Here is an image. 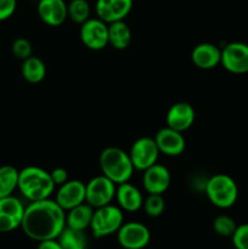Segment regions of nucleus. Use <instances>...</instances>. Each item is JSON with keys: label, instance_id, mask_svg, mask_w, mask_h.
Masks as SVG:
<instances>
[{"label": "nucleus", "instance_id": "bb28decb", "mask_svg": "<svg viewBox=\"0 0 248 249\" xmlns=\"http://www.w3.org/2000/svg\"><path fill=\"white\" fill-rule=\"evenodd\" d=\"M145 213L151 218H157L163 214L165 209V201L163 195H148L142 204Z\"/></svg>", "mask_w": 248, "mask_h": 249}, {"label": "nucleus", "instance_id": "2eb2a0df", "mask_svg": "<svg viewBox=\"0 0 248 249\" xmlns=\"http://www.w3.org/2000/svg\"><path fill=\"white\" fill-rule=\"evenodd\" d=\"M155 141L159 152L165 156H169V157H177V156L182 155L185 147H186L182 133L174 130L169 126H165V128L158 130L155 136Z\"/></svg>", "mask_w": 248, "mask_h": 249}, {"label": "nucleus", "instance_id": "a878e982", "mask_svg": "<svg viewBox=\"0 0 248 249\" xmlns=\"http://www.w3.org/2000/svg\"><path fill=\"white\" fill-rule=\"evenodd\" d=\"M236 228L237 225H236L235 220L225 214L218 215L213 220V230L221 237H231L235 232Z\"/></svg>", "mask_w": 248, "mask_h": 249}, {"label": "nucleus", "instance_id": "393cba45", "mask_svg": "<svg viewBox=\"0 0 248 249\" xmlns=\"http://www.w3.org/2000/svg\"><path fill=\"white\" fill-rule=\"evenodd\" d=\"M68 18L74 23L82 24L90 18V5L88 0H71L67 4Z\"/></svg>", "mask_w": 248, "mask_h": 249}, {"label": "nucleus", "instance_id": "2f4dec72", "mask_svg": "<svg viewBox=\"0 0 248 249\" xmlns=\"http://www.w3.org/2000/svg\"><path fill=\"white\" fill-rule=\"evenodd\" d=\"M36 249H63L57 240H48L38 242V248Z\"/></svg>", "mask_w": 248, "mask_h": 249}, {"label": "nucleus", "instance_id": "cd10ccee", "mask_svg": "<svg viewBox=\"0 0 248 249\" xmlns=\"http://www.w3.org/2000/svg\"><path fill=\"white\" fill-rule=\"evenodd\" d=\"M11 49L15 57H17L18 60H22V61L31 57L32 53H33V48H32L31 41L26 38L15 39L14 43H12Z\"/></svg>", "mask_w": 248, "mask_h": 249}, {"label": "nucleus", "instance_id": "aec40b11", "mask_svg": "<svg viewBox=\"0 0 248 249\" xmlns=\"http://www.w3.org/2000/svg\"><path fill=\"white\" fill-rule=\"evenodd\" d=\"M92 214H94V208L84 202L79 206L67 211L66 214V226L74 230L85 231L90 228L91 224Z\"/></svg>", "mask_w": 248, "mask_h": 249}, {"label": "nucleus", "instance_id": "f257e3e1", "mask_svg": "<svg viewBox=\"0 0 248 249\" xmlns=\"http://www.w3.org/2000/svg\"><path fill=\"white\" fill-rule=\"evenodd\" d=\"M21 228L31 240H56L66 228V212L55 199L31 202L24 209Z\"/></svg>", "mask_w": 248, "mask_h": 249}, {"label": "nucleus", "instance_id": "412c9836", "mask_svg": "<svg viewBox=\"0 0 248 249\" xmlns=\"http://www.w3.org/2000/svg\"><path fill=\"white\" fill-rule=\"evenodd\" d=\"M131 43V31L123 21L112 22L108 24V44L116 50H125Z\"/></svg>", "mask_w": 248, "mask_h": 249}, {"label": "nucleus", "instance_id": "7ed1b4c3", "mask_svg": "<svg viewBox=\"0 0 248 249\" xmlns=\"http://www.w3.org/2000/svg\"><path fill=\"white\" fill-rule=\"evenodd\" d=\"M99 164L102 175L108 178L116 185L129 181L135 170L129 153L114 146L102 150L99 157Z\"/></svg>", "mask_w": 248, "mask_h": 249}, {"label": "nucleus", "instance_id": "0eeeda50", "mask_svg": "<svg viewBox=\"0 0 248 249\" xmlns=\"http://www.w3.org/2000/svg\"><path fill=\"white\" fill-rule=\"evenodd\" d=\"M80 40L85 48L100 51L108 45V24L99 17L89 18L80 24Z\"/></svg>", "mask_w": 248, "mask_h": 249}, {"label": "nucleus", "instance_id": "a211bd4d", "mask_svg": "<svg viewBox=\"0 0 248 249\" xmlns=\"http://www.w3.org/2000/svg\"><path fill=\"white\" fill-rule=\"evenodd\" d=\"M191 60L199 70H212L220 65L221 49L212 43H201L194 48Z\"/></svg>", "mask_w": 248, "mask_h": 249}, {"label": "nucleus", "instance_id": "6ab92c4d", "mask_svg": "<svg viewBox=\"0 0 248 249\" xmlns=\"http://www.w3.org/2000/svg\"><path fill=\"white\" fill-rule=\"evenodd\" d=\"M116 199L123 212L134 213L142 208L143 197L140 190L129 181L117 185Z\"/></svg>", "mask_w": 248, "mask_h": 249}, {"label": "nucleus", "instance_id": "c756f323", "mask_svg": "<svg viewBox=\"0 0 248 249\" xmlns=\"http://www.w3.org/2000/svg\"><path fill=\"white\" fill-rule=\"evenodd\" d=\"M17 0H0V22L9 19L15 14Z\"/></svg>", "mask_w": 248, "mask_h": 249}, {"label": "nucleus", "instance_id": "5701e85b", "mask_svg": "<svg viewBox=\"0 0 248 249\" xmlns=\"http://www.w3.org/2000/svg\"><path fill=\"white\" fill-rule=\"evenodd\" d=\"M56 240L63 249H87L88 240L84 231L74 230L66 226Z\"/></svg>", "mask_w": 248, "mask_h": 249}, {"label": "nucleus", "instance_id": "9d476101", "mask_svg": "<svg viewBox=\"0 0 248 249\" xmlns=\"http://www.w3.org/2000/svg\"><path fill=\"white\" fill-rule=\"evenodd\" d=\"M221 66L233 74L248 73V44L229 43L221 49Z\"/></svg>", "mask_w": 248, "mask_h": 249}, {"label": "nucleus", "instance_id": "6e6552de", "mask_svg": "<svg viewBox=\"0 0 248 249\" xmlns=\"http://www.w3.org/2000/svg\"><path fill=\"white\" fill-rule=\"evenodd\" d=\"M159 153L155 138H148V136L138 139L131 145L130 151H129L134 169L141 170V172L150 168L151 165L156 164Z\"/></svg>", "mask_w": 248, "mask_h": 249}, {"label": "nucleus", "instance_id": "4be33fe9", "mask_svg": "<svg viewBox=\"0 0 248 249\" xmlns=\"http://www.w3.org/2000/svg\"><path fill=\"white\" fill-rule=\"evenodd\" d=\"M22 77L31 84H38L43 82L46 75V66L41 58L32 55L31 57L23 60L21 68Z\"/></svg>", "mask_w": 248, "mask_h": 249}, {"label": "nucleus", "instance_id": "4468645a", "mask_svg": "<svg viewBox=\"0 0 248 249\" xmlns=\"http://www.w3.org/2000/svg\"><path fill=\"white\" fill-rule=\"evenodd\" d=\"M55 201L65 212L85 202V184L80 180H68L58 186Z\"/></svg>", "mask_w": 248, "mask_h": 249}, {"label": "nucleus", "instance_id": "f03ea898", "mask_svg": "<svg viewBox=\"0 0 248 249\" xmlns=\"http://www.w3.org/2000/svg\"><path fill=\"white\" fill-rule=\"evenodd\" d=\"M55 187L50 172H46L43 168L29 165L19 170L17 189L29 202L50 198Z\"/></svg>", "mask_w": 248, "mask_h": 249}, {"label": "nucleus", "instance_id": "f3484780", "mask_svg": "<svg viewBox=\"0 0 248 249\" xmlns=\"http://www.w3.org/2000/svg\"><path fill=\"white\" fill-rule=\"evenodd\" d=\"M195 108L189 102H177L173 105L167 112L165 122L167 126L174 129V130L184 133L185 130L190 129L195 122Z\"/></svg>", "mask_w": 248, "mask_h": 249}, {"label": "nucleus", "instance_id": "c85d7f7f", "mask_svg": "<svg viewBox=\"0 0 248 249\" xmlns=\"http://www.w3.org/2000/svg\"><path fill=\"white\" fill-rule=\"evenodd\" d=\"M231 240L236 249H248V223L237 225Z\"/></svg>", "mask_w": 248, "mask_h": 249}, {"label": "nucleus", "instance_id": "b1692460", "mask_svg": "<svg viewBox=\"0 0 248 249\" xmlns=\"http://www.w3.org/2000/svg\"><path fill=\"white\" fill-rule=\"evenodd\" d=\"M18 173L12 165L0 167V198L12 196L18 185Z\"/></svg>", "mask_w": 248, "mask_h": 249}, {"label": "nucleus", "instance_id": "f8f14e48", "mask_svg": "<svg viewBox=\"0 0 248 249\" xmlns=\"http://www.w3.org/2000/svg\"><path fill=\"white\" fill-rule=\"evenodd\" d=\"M133 0H96L95 12L96 16L107 24L123 21L133 9Z\"/></svg>", "mask_w": 248, "mask_h": 249}, {"label": "nucleus", "instance_id": "39448f33", "mask_svg": "<svg viewBox=\"0 0 248 249\" xmlns=\"http://www.w3.org/2000/svg\"><path fill=\"white\" fill-rule=\"evenodd\" d=\"M124 223L123 211L114 204L94 209L90 230L95 238H102L117 233Z\"/></svg>", "mask_w": 248, "mask_h": 249}, {"label": "nucleus", "instance_id": "ddd939ff", "mask_svg": "<svg viewBox=\"0 0 248 249\" xmlns=\"http://www.w3.org/2000/svg\"><path fill=\"white\" fill-rule=\"evenodd\" d=\"M170 181V172L164 165L156 163L143 170L142 185L148 195H163L169 189Z\"/></svg>", "mask_w": 248, "mask_h": 249}, {"label": "nucleus", "instance_id": "dca6fc26", "mask_svg": "<svg viewBox=\"0 0 248 249\" xmlns=\"http://www.w3.org/2000/svg\"><path fill=\"white\" fill-rule=\"evenodd\" d=\"M39 17L50 27H58L68 18L67 4L65 0H38Z\"/></svg>", "mask_w": 248, "mask_h": 249}, {"label": "nucleus", "instance_id": "1a4fd4ad", "mask_svg": "<svg viewBox=\"0 0 248 249\" xmlns=\"http://www.w3.org/2000/svg\"><path fill=\"white\" fill-rule=\"evenodd\" d=\"M117 241L124 249H143L150 243L151 232L142 223L129 221L117 231Z\"/></svg>", "mask_w": 248, "mask_h": 249}, {"label": "nucleus", "instance_id": "423d86ee", "mask_svg": "<svg viewBox=\"0 0 248 249\" xmlns=\"http://www.w3.org/2000/svg\"><path fill=\"white\" fill-rule=\"evenodd\" d=\"M117 185L105 175L92 178L85 184V202L92 208L111 204L116 198Z\"/></svg>", "mask_w": 248, "mask_h": 249}, {"label": "nucleus", "instance_id": "9b49d317", "mask_svg": "<svg viewBox=\"0 0 248 249\" xmlns=\"http://www.w3.org/2000/svg\"><path fill=\"white\" fill-rule=\"evenodd\" d=\"M24 209L21 201L15 196L0 198V232L6 233L21 228Z\"/></svg>", "mask_w": 248, "mask_h": 249}, {"label": "nucleus", "instance_id": "20e7f679", "mask_svg": "<svg viewBox=\"0 0 248 249\" xmlns=\"http://www.w3.org/2000/svg\"><path fill=\"white\" fill-rule=\"evenodd\" d=\"M204 191L209 202L220 209L231 208L238 198V186L236 181L230 175L223 173L209 178Z\"/></svg>", "mask_w": 248, "mask_h": 249}, {"label": "nucleus", "instance_id": "7c9ffc66", "mask_svg": "<svg viewBox=\"0 0 248 249\" xmlns=\"http://www.w3.org/2000/svg\"><path fill=\"white\" fill-rule=\"evenodd\" d=\"M51 179L55 182L56 186H61L62 184H65L66 181H68V172L62 167H57L55 169H53L50 172Z\"/></svg>", "mask_w": 248, "mask_h": 249}]
</instances>
